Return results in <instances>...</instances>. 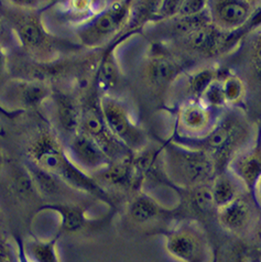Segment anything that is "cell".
<instances>
[{"label": "cell", "mask_w": 261, "mask_h": 262, "mask_svg": "<svg viewBox=\"0 0 261 262\" xmlns=\"http://www.w3.org/2000/svg\"><path fill=\"white\" fill-rule=\"evenodd\" d=\"M46 11H24L7 7L6 17L23 54L35 61L51 62L65 57L71 51L83 49L77 42L63 40L49 32L42 20Z\"/></svg>", "instance_id": "cell-1"}, {"label": "cell", "mask_w": 261, "mask_h": 262, "mask_svg": "<svg viewBox=\"0 0 261 262\" xmlns=\"http://www.w3.org/2000/svg\"><path fill=\"white\" fill-rule=\"evenodd\" d=\"M249 137L248 121L243 114L231 111L223 113L220 120L205 136L191 139L173 134L171 140L206 152L213 158L217 170L224 171L230 160L251 143Z\"/></svg>", "instance_id": "cell-2"}, {"label": "cell", "mask_w": 261, "mask_h": 262, "mask_svg": "<svg viewBox=\"0 0 261 262\" xmlns=\"http://www.w3.org/2000/svg\"><path fill=\"white\" fill-rule=\"evenodd\" d=\"M161 158L166 179L180 187L193 190L213 181L217 174L215 161L206 152L171 139L163 144Z\"/></svg>", "instance_id": "cell-3"}, {"label": "cell", "mask_w": 261, "mask_h": 262, "mask_svg": "<svg viewBox=\"0 0 261 262\" xmlns=\"http://www.w3.org/2000/svg\"><path fill=\"white\" fill-rule=\"evenodd\" d=\"M132 12V2L106 3L90 19L75 26L77 43L83 49L92 51L104 49L126 30Z\"/></svg>", "instance_id": "cell-4"}, {"label": "cell", "mask_w": 261, "mask_h": 262, "mask_svg": "<svg viewBox=\"0 0 261 262\" xmlns=\"http://www.w3.org/2000/svg\"><path fill=\"white\" fill-rule=\"evenodd\" d=\"M81 103L82 119L79 131H83L96 140L112 161L135 155L108 127L101 109V94L96 86L81 98Z\"/></svg>", "instance_id": "cell-5"}, {"label": "cell", "mask_w": 261, "mask_h": 262, "mask_svg": "<svg viewBox=\"0 0 261 262\" xmlns=\"http://www.w3.org/2000/svg\"><path fill=\"white\" fill-rule=\"evenodd\" d=\"M101 109L112 133L132 150L140 152L147 145V135L138 126L124 101L111 95H101Z\"/></svg>", "instance_id": "cell-6"}, {"label": "cell", "mask_w": 261, "mask_h": 262, "mask_svg": "<svg viewBox=\"0 0 261 262\" xmlns=\"http://www.w3.org/2000/svg\"><path fill=\"white\" fill-rule=\"evenodd\" d=\"M165 249L181 262H207L208 244L204 232L194 224H181L164 235Z\"/></svg>", "instance_id": "cell-7"}, {"label": "cell", "mask_w": 261, "mask_h": 262, "mask_svg": "<svg viewBox=\"0 0 261 262\" xmlns=\"http://www.w3.org/2000/svg\"><path fill=\"white\" fill-rule=\"evenodd\" d=\"M2 105L9 112L25 113L29 109H38L49 100L53 87L39 81L10 78L4 84Z\"/></svg>", "instance_id": "cell-8"}, {"label": "cell", "mask_w": 261, "mask_h": 262, "mask_svg": "<svg viewBox=\"0 0 261 262\" xmlns=\"http://www.w3.org/2000/svg\"><path fill=\"white\" fill-rule=\"evenodd\" d=\"M69 158L65 144L55 130L42 128L26 148V160L56 176Z\"/></svg>", "instance_id": "cell-9"}, {"label": "cell", "mask_w": 261, "mask_h": 262, "mask_svg": "<svg viewBox=\"0 0 261 262\" xmlns=\"http://www.w3.org/2000/svg\"><path fill=\"white\" fill-rule=\"evenodd\" d=\"M223 111L207 107L200 99H187L178 109L174 134L184 138H201L220 120Z\"/></svg>", "instance_id": "cell-10"}, {"label": "cell", "mask_w": 261, "mask_h": 262, "mask_svg": "<svg viewBox=\"0 0 261 262\" xmlns=\"http://www.w3.org/2000/svg\"><path fill=\"white\" fill-rule=\"evenodd\" d=\"M64 144L72 162L91 176H96L112 163V160L97 141L83 131H78Z\"/></svg>", "instance_id": "cell-11"}, {"label": "cell", "mask_w": 261, "mask_h": 262, "mask_svg": "<svg viewBox=\"0 0 261 262\" xmlns=\"http://www.w3.org/2000/svg\"><path fill=\"white\" fill-rule=\"evenodd\" d=\"M255 7L247 0H217L208 2V12L214 27L223 32H230L248 23Z\"/></svg>", "instance_id": "cell-12"}, {"label": "cell", "mask_w": 261, "mask_h": 262, "mask_svg": "<svg viewBox=\"0 0 261 262\" xmlns=\"http://www.w3.org/2000/svg\"><path fill=\"white\" fill-rule=\"evenodd\" d=\"M53 103L55 130L65 137V141L81 130L82 103L81 99L69 92L54 90L50 98ZM64 141V142H65Z\"/></svg>", "instance_id": "cell-13"}, {"label": "cell", "mask_w": 261, "mask_h": 262, "mask_svg": "<svg viewBox=\"0 0 261 262\" xmlns=\"http://www.w3.org/2000/svg\"><path fill=\"white\" fill-rule=\"evenodd\" d=\"M136 31L126 30L118 35L110 45L101 49L96 75V87L101 95H113V92L118 89L121 81L120 67L116 56V50L122 41L130 38Z\"/></svg>", "instance_id": "cell-14"}, {"label": "cell", "mask_w": 261, "mask_h": 262, "mask_svg": "<svg viewBox=\"0 0 261 262\" xmlns=\"http://www.w3.org/2000/svg\"><path fill=\"white\" fill-rule=\"evenodd\" d=\"M227 170L248 191H253L261 178V139H257L239 151L230 160Z\"/></svg>", "instance_id": "cell-15"}, {"label": "cell", "mask_w": 261, "mask_h": 262, "mask_svg": "<svg viewBox=\"0 0 261 262\" xmlns=\"http://www.w3.org/2000/svg\"><path fill=\"white\" fill-rule=\"evenodd\" d=\"M183 67L177 57L160 49L152 52L144 69L148 83L155 89H164L182 74Z\"/></svg>", "instance_id": "cell-16"}, {"label": "cell", "mask_w": 261, "mask_h": 262, "mask_svg": "<svg viewBox=\"0 0 261 262\" xmlns=\"http://www.w3.org/2000/svg\"><path fill=\"white\" fill-rule=\"evenodd\" d=\"M135 155L114 160L105 170L93 176L97 179L100 184L103 182L113 187L122 188V190H136L142 187L141 182L138 179L134 167Z\"/></svg>", "instance_id": "cell-17"}, {"label": "cell", "mask_w": 261, "mask_h": 262, "mask_svg": "<svg viewBox=\"0 0 261 262\" xmlns=\"http://www.w3.org/2000/svg\"><path fill=\"white\" fill-rule=\"evenodd\" d=\"M41 210H49L59 216V234H74L87 228L94 222L87 217L84 207L71 203H48L40 207Z\"/></svg>", "instance_id": "cell-18"}, {"label": "cell", "mask_w": 261, "mask_h": 262, "mask_svg": "<svg viewBox=\"0 0 261 262\" xmlns=\"http://www.w3.org/2000/svg\"><path fill=\"white\" fill-rule=\"evenodd\" d=\"M217 213L222 227L233 234H243L250 226L253 216L251 203L242 195L217 209Z\"/></svg>", "instance_id": "cell-19"}, {"label": "cell", "mask_w": 261, "mask_h": 262, "mask_svg": "<svg viewBox=\"0 0 261 262\" xmlns=\"http://www.w3.org/2000/svg\"><path fill=\"white\" fill-rule=\"evenodd\" d=\"M24 165L30 176L35 192L41 198L54 199L62 194L63 187H68L54 174L41 169L28 160H25ZM69 188V187H68Z\"/></svg>", "instance_id": "cell-20"}, {"label": "cell", "mask_w": 261, "mask_h": 262, "mask_svg": "<svg viewBox=\"0 0 261 262\" xmlns=\"http://www.w3.org/2000/svg\"><path fill=\"white\" fill-rule=\"evenodd\" d=\"M162 24H164L165 33H168L174 40H178L212 26V20L207 8L205 12L197 14V16L176 17L165 20Z\"/></svg>", "instance_id": "cell-21"}, {"label": "cell", "mask_w": 261, "mask_h": 262, "mask_svg": "<svg viewBox=\"0 0 261 262\" xmlns=\"http://www.w3.org/2000/svg\"><path fill=\"white\" fill-rule=\"evenodd\" d=\"M162 207L148 193H139L129 203L127 215L136 225H146L160 216Z\"/></svg>", "instance_id": "cell-22"}, {"label": "cell", "mask_w": 261, "mask_h": 262, "mask_svg": "<svg viewBox=\"0 0 261 262\" xmlns=\"http://www.w3.org/2000/svg\"><path fill=\"white\" fill-rule=\"evenodd\" d=\"M60 236L57 232L54 237L47 240L33 238L21 242L29 262H61L57 250V240Z\"/></svg>", "instance_id": "cell-23"}, {"label": "cell", "mask_w": 261, "mask_h": 262, "mask_svg": "<svg viewBox=\"0 0 261 262\" xmlns=\"http://www.w3.org/2000/svg\"><path fill=\"white\" fill-rule=\"evenodd\" d=\"M239 182L227 169L217 173L211 184L216 208L219 209L241 196Z\"/></svg>", "instance_id": "cell-24"}, {"label": "cell", "mask_w": 261, "mask_h": 262, "mask_svg": "<svg viewBox=\"0 0 261 262\" xmlns=\"http://www.w3.org/2000/svg\"><path fill=\"white\" fill-rule=\"evenodd\" d=\"M216 79L215 71L212 69H203L193 73L187 77V93L190 94L188 99H200L207 87Z\"/></svg>", "instance_id": "cell-25"}, {"label": "cell", "mask_w": 261, "mask_h": 262, "mask_svg": "<svg viewBox=\"0 0 261 262\" xmlns=\"http://www.w3.org/2000/svg\"><path fill=\"white\" fill-rule=\"evenodd\" d=\"M200 100L209 108L216 109V111H223V109L226 107L227 101L226 98H225L223 83L221 79L216 78L215 81L207 87L206 91L203 93Z\"/></svg>", "instance_id": "cell-26"}, {"label": "cell", "mask_w": 261, "mask_h": 262, "mask_svg": "<svg viewBox=\"0 0 261 262\" xmlns=\"http://www.w3.org/2000/svg\"><path fill=\"white\" fill-rule=\"evenodd\" d=\"M192 205L201 213H211L216 208L211 185H201L193 188L191 195Z\"/></svg>", "instance_id": "cell-27"}, {"label": "cell", "mask_w": 261, "mask_h": 262, "mask_svg": "<svg viewBox=\"0 0 261 262\" xmlns=\"http://www.w3.org/2000/svg\"><path fill=\"white\" fill-rule=\"evenodd\" d=\"M223 90L227 104L238 103L244 96L245 86L241 78L236 75H229L225 77L223 81Z\"/></svg>", "instance_id": "cell-28"}, {"label": "cell", "mask_w": 261, "mask_h": 262, "mask_svg": "<svg viewBox=\"0 0 261 262\" xmlns=\"http://www.w3.org/2000/svg\"><path fill=\"white\" fill-rule=\"evenodd\" d=\"M207 8L208 2H204V0H180L176 17L197 16V14L205 12Z\"/></svg>", "instance_id": "cell-29"}, {"label": "cell", "mask_w": 261, "mask_h": 262, "mask_svg": "<svg viewBox=\"0 0 261 262\" xmlns=\"http://www.w3.org/2000/svg\"><path fill=\"white\" fill-rule=\"evenodd\" d=\"M260 27H261V4L255 7V10H253L251 17L248 20V23L242 28V30L244 33H247L253 30V29H257Z\"/></svg>", "instance_id": "cell-30"}, {"label": "cell", "mask_w": 261, "mask_h": 262, "mask_svg": "<svg viewBox=\"0 0 261 262\" xmlns=\"http://www.w3.org/2000/svg\"><path fill=\"white\" fill-rule=\"evenodd\" d=\"M9 61H10V54H8L7 49H5L3 43L0 42V82L3 81L5 76L10 75Z\"/></svg>", "instance_id": "cell-31"}, {"label": "cell", "mask_w": 261, "mask_h": 262, "mask_svg": "<svg viewBox=\"0 0 261 262\" xmlns=\"http://www.w3.org/2000/svg\"><path fill=\"white\" fill-rule=\"evenodd\" d=\"M0 262H17L16 254L12 257L7 245L0 243Z\"/></svg>", "instance_id": "cell-32"}, {"label": "cell", "mask_w": 261, "mask_h": 262, "mask_svg": "<svg viewBox=\"0 0 261 262\" xmlns=\"http://www.w3.org/2000/svg\"><path fill=\"white\" fill-rule=\"evenodd\" d=\"M255 59L258 69L261 71V32L255 42Z\"/></svg>", "instance_id": "cell-33"}, {"label": "cell", "mask_w": 261, "mask_h": 262, "mask_svg": "<svg viewBox=\"0 0 261 262\" xmlns=\"http://www.w3.org/2000/svg\"><path fill=\"white\" fill-rule=\"evenodd\" d=\"M18 244V249L16 251V258H17V262H29V260L27 259L24 248H23V244H21V240L20 242L17 243Z\"/></svg>", "instance_id": "cell-34"}, {"label": "cell", "mask_w": 261, "mask_h": 262, "mask_svg": "<svg viewBox=\"0 0 261 262\" xmlns=\"http://www.w3.org/2000/svg\"><path fill=\"white\" fill-rule=\"evenodd\" d=\"M0 114L4 115L5 117L9 118V119H14L16 117H18V116H20L21 114L24 113H17V112H9L7 111V109H5L3 106H0Z\"/></svg>", "instance_id": "cell-35"}, {"label": "cell", "mask_w": 261, "mask_h": 262, "mask_svg": "<svg viewBox=\"0 0 261 262\" xmlns=\"http://www.w3.org/2000/svg\"><path fill=\"white\" fill-rule=\"evenodd\" d=\"M253 194H255V199L258 202L259 205L261 206V178L257 182V184L253 187Z\"/></svg>", "instance_id": "cell-36"}, {"label": "cell", "mask_w": 261, "mask_h": 262, "mask_svg": "<svg viewBox=\"0 0 261 262\" xmlns=\"http://www.w3.org/2000/svg\"><path fill=\"white\" fill-rule=\"evenodd\" d=\"M256 237L257 239L259 240V242L261 243V217L259 218V221L256 225Z\"/></svg>", "instance_id": "cell-37"}, {"label": "cell", "mask_w": 261, "mask_h": 262, "mask_svg": "<svg viewBox=\"0 0 261 262\" xmlns=\"http://www.w3.org/2000/svg\"><path fill=\"white\" fill-rule=\"evenodd\" d=\"M5 164H6L5 155H4V152H3L2 150H0V173H2V171H3V169H4Z\"/></svg>", "instance_id": "cell-38"}, {"label": "cell", "mask_w": 261, "mask_h": 262, "mask_svg": "<svg viewBox=\"0 0 261 262\" xmlns=\"http://www.w3.org/2000/svg\"><path fill=\"white\" fill-rule=\"evenodd\" d=\"M219 262H229V260H228V258H227V259L223 258V259H221V261H219Z\"/></svg>", "instance_id": "cell-39"}, {"label": "cell", "mask_w": 261, "mask_h": 262, "mask_svg": "<svg viewBox=\"0 0 261 262\" xmlns=\"http://www.w3.org/2000/svg\"><path fill=\"white\" fill-rule=\"evenodd\" d=\"M4 134H3V131H0V136H3Z\"/></svg>", "instance_id": "cell-40"}, {"label": "cell", "mask_w": 261, "mask_h": 262, "mask_svg": "<svg viewBox=\"0 0 261 262\" xmlns=\"http://www.w3.org/2000/svg\"><path fill=\"white\" fill-rule=\"evenodd\" d=\"M0 27H2V20H0Z\"/></svg>", "instance_id": "cell-41"}]
</instances>
